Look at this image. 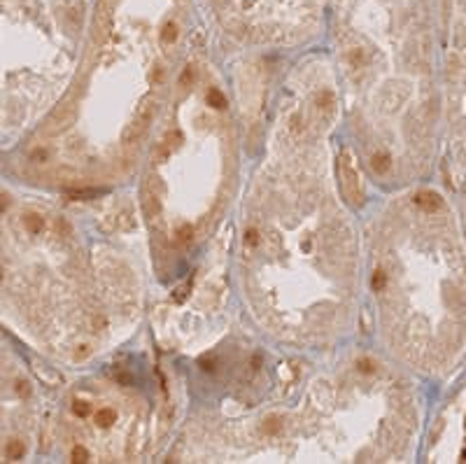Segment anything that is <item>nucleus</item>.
<instances>
[{
	"label": "nucleus",
	"mask_w": 466,
	"mask_h": 464,
	"mask_svg": "<svg viewBox=\"0 0 466 464\" xmlns=\"http://www.w3.org/2000/svg\"><path fill=\"white\" fill-rule=\"evenodd\" d=\"M208 103L212 105V108H226V98L222 96L219 89H210L208 91Z\"/></svg>",
	"instance_id": "obj_4"
},
{
	"label": "nucleus",
	"mask_w": 466,
	"mask_h": 464,
	"mask_svg": "<svg viewBox=\"0 0 466 464\" xmlns=\"http://www.w3.org/2000/svg\"><path fill=\"white\" fill-rule=\"evenodd\" d=\"M371 163H373V168H375V173H385V170L389 168V159L387 156H382V154H375Z\"/></svg>",
	"instance_id": "obj_7"
},
{
	"label": "nucleus",
	"mask_w": 466,
	"mask_h": 464,
	"mask_svg": "<svg viewBox=\"0 0 466 464\" xmlns=\"http://www.w3.org/2000/svg\"><path fill=\"white\" fill-rule=\"evenodd\" d=\"M72 413L79 415V418H84V415L89 413V404H86V401H75V406H72Z\"/></svg>",
	"instance_id": "obj_8"
},
{
	"label": "nucleus",
	"mask_w": 466,
	"mask_h": 464,
	"mask_svg": "<svg viewBox=\"0 0 466 464\" xmlns=\"http://www.w3.org/2000/svg\"><path fill=\"white\" fill-rule=\"evenodd\" d=\"M417 205L424 208V210H436V208H441V198L436 194H431V191H424V194L417 196Z\"/></svg>",
	"instance_id": "obj_2"
},
{
	"label": "nucleus",
	"mask_w": 466,
	"mask_h": 464,
	"mask_svg": "<svg viewBox=\"0 0 466 464\" xmlns=\"http://www.w3.org/2000/svg\"><path fill=\"white\" fill-rule=\"evenodd\" d=\"M373 285H375V290H380V285H385V276H382L380 271L375 273V280H373Z\"/></svg>",
	"instance_id": "obj_11"
},
{
	"label": "nucleus",
	"mask_w": 466,
	"mask_h": 464,
	"mask_svg": "<svg viewBox=\"0 0 466 464\" xmlns=\"http://www.w3.org/2000/svg\"><path fill=\"white\" fill-rule=\"evenodd\" d=\"M42 226H44V219L40 215H26V229L28 231L37 233V231H42Z\"/></svg>",
	"instance_id": "obj_5"
},
{
	"label": "nucleus",
	"mask_w": 466,
	"mask_h": 464,
	"mask_svg": "<svg viewBox=\"0 0 466 464\" xmlns=\"http://www.w3.org/2000/svg\"><path fill=\"white\" fill-rule=\"evenodd\" d=\"M21 453H23L21 443H12V446L7 448V455L12 457V460H16V457H21Z\"/></svg>",
	"instance_id": "obj_9"
},
{
	"label": "nucleus",
	"mask_w": 466,
	"mask_h": 464,
	"mask_svg": "<svg viewBox=\"0 0 466 464\" xmlns=\"http://www.w3.org/2000/svg\"><path fill=\"white\" fill-rule=\"evenodd\" d=\"M179 238H182V240H189V238H191V229H189V226H184V229L179 231Z\"/></svg>",
	"instance_id": "obj_12"
},
{
	"label": "nucleus",
	"mask_w": 466,
	"mask_h": 464,
	"mask_svg": "<svg viewBox=\"0 0 466 464\" xmlns=\"http://www.w3.org/2000/svg\"><path fill=\"white\" fill-rule=\"evenodd\" d=\"M84 460H86V450L82 446H77V448L72 450V462H84Z\"/></svg>",
	"instance_id": "obj_10"
},
{
	"label": "nucleus",
	"mask_w": 466,
	"mask_h": 464,
	"mask_svg": "<svg viewBox=\"0 0 466 464\" xmlns=\"http://www.w3.org/2000/svg\"><path fill=\"white\" fill-rule=\"evenodd\" d=\"M96 420H98V425H101V427H103V425L108 427V425H112V422L117 420V413L112 411V408H103L101 413H98V418H96Z\"/></svg>",
	"instance_id": "obj_6"
},
{
	"label": "nucleus",
	"mask_w": 466,
	"mask_h": 464,
	"mask_svg": "<svg viewBox=\"0 0 466 464\" xmlns=\"http://www.w3.org/2000/svg\"><path fill=\"white\" fill-rule=\"evenodd\" d=\"M340 182H343V194L347 203L359 208L364 203V189H361V180H359L357 166H354L350 152H343V156H340Z\"/></svg>",
	"instance_id": "obj_1"
},
{
	"label": "nucleus",
	"mask_w": 466,
	"mask_h": 464,
	"mask_svg": "<svg viewBox=\"0 0 466 464\" xmlns=\"http://www.w3.org/2000/svg\"><path fill=\"white\" fill-rule=\"evenodd\" d=\"M161 40L163 42H175L177 40V23H172V21L165 23L163 30H161Z\"/></svg>",
	"instance_id": "obj_3"
}]
</instances>
